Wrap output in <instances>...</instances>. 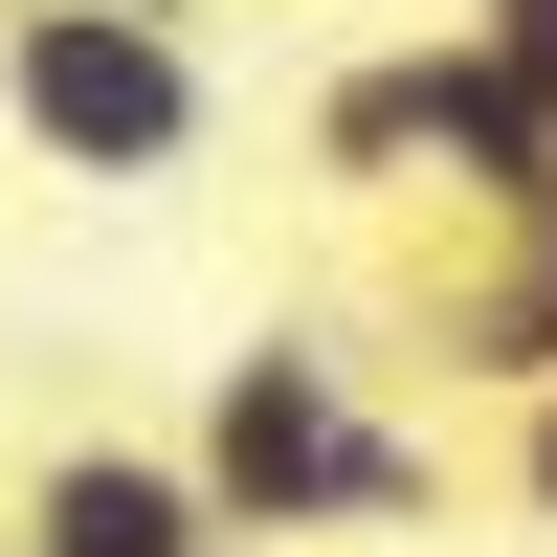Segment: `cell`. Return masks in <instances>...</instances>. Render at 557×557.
Returning <instances> with one entry per match:
<instances>
[{"mask_svg": "<svg viewBox=\"0 0 557 557\" xmlns=\"http://www.w3.org/2000/svg\"><path fill=\"white\" fill-rule=\"evenodd\" d=\"M0 557H23V535H0Z\"/></svg>", "mask_w": 557, "mask_h": 557, "instance_id": "cell-9", "label": "cell"}, {"mask_svg": "<svg viewBox=\"0 0 557 557\" xmlns=\"http://www.w3.org/2000/svg\"><path fill=\"white\" fill-rule=\"evenodd\" d=\"M401 335H424L446 380H491V401H535V380H557V223H491V246L446 223V246L401 268Z\"/></svg>", "mask_w": 557, "mask_h": 557, "instance_id": "cell-5", "label": "cell"}, {"mask_svg": "<svg viewBox=\"0 0 557 557\" xmlns=\"http://www.w3.org/2000/svg\"><path fill=\"white\" fill-rule=\"evenodd\" d=\"M491 491H513V513H535V535H557V380H535V401H513V446H491Z\"/></svg>", "mask_w": 557, "mask_h": 557, "instance_id": "cell-7", "label": "cell"}, {"mask_svg": "<svg viewBox=\"0 0 557 557\" xmlns=\"http://www.w3.org/2000/svg\"><path fill=\"white\" fill-rule=\"evenodd\" d=\"M312 157H335L357 201H446L469 246H491V223H557V112H535L513 67H469L446 23L312 89Z\"/></svg>", "mask_w": 557, "mask_h": 557, "instance_id": "cell-3", "label": "cell"}, {"mask_svg": "<svg viewBox=\"0 0 557 557\" xmlns=\"http://www.w3.org/2000/svg\"><path fill=\"white\" fill-rule=\"evenodd\" d=\"M178 469H201L223 535H424V513H446V446L380 424L335 335H246V357L201 380V446H178Z\"/></svg>", "mask_w": 557, "mask_h": 557, "instance_id": "cell-1", "label": "cell"}, {"mask_svg": "<svg viewBox=\"0 0 557 557\" xmlns=\"http://www.w3.org/2000/svg\"><path fill=\"white\" fill-rule=\"evenodd\" d=\"M0 134H23L45 178H89V201H157V178H201V134H223V67H201V23L0 0Z\"/></svg>", "mask_w": 557, "mask_h": 557, "instance_id": "cell-2", "label": "cell"}, {"mask_svg": "<svg viewBox=\"0 0 557 557\" xmlns=\"http://www.w3.org/2000/svg\"><path fill=\"white\" fill-rule=\"evenodd\" d=\"M0 535H23V557H246V535L201 513V469H178V446H112V424L45 446V469L0 491Z\"/></svg>", "mask_w": 557, "mask_h": 557, "instance_id": "cell-4", "label": "cell"}, {"mask_svg": "<svg viewBox=\"0 0 557 557\" xmlns=\"http://www.w3.org/2000/svg\"><path fill=\"white\" fill-rule=\"evenodd\" d=\"M112 23H223V0H112Z\"/></svg>", "mask_w": 557, "mask_h": 557, "instance_id": "cell-8", "label": "cell"}, {"mask_svg": "<svg viewBox=\"0 0 557 557\" xmlns=\"http://www.w3.org/2000/svg\"><path fill=\"white\" fill-rule=\"evenodd\" d=\"M446 45H469V67H513L535 112H557V0H446Z\"/></svg>", "mask_w": 557, "mask_h": 557, "instance_id": "cell-6", "label": "cell"}]
</instances>
